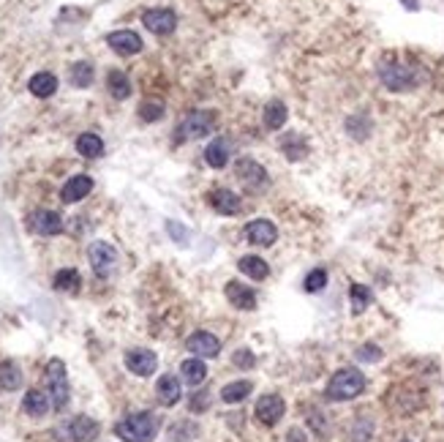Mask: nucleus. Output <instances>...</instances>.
<instances>
[{"instance_id":"f257e3e1","label":"nucleus","mask_w":444,"mask_h":442,"mask_svg":"<svg viewBox=\"0 0 444 442\" xmlns=\"http://www.w3.org/2000/svg\"><path fill=\"white\" fill-rule=\"evenodd\" d=\"M115 434L125 442H153L159 434V418L153 412H134L115 426Z\"/></svg>"},{"instance_id":"f03ea898","label":"nucleus","mask_w":444,"mask_h":442,"mask_svg":"<svg viewBox=\"0 0 444 442\" xmlns=\"http://www.w3.org/2000/svg\"><path fill=\"white\" fill-rule=\"evenodd\" d=\"M365 388V377L360 369H338L330 382H327V391L324 396L330 401H352L363 393Z\"/></svg>"},{"instance_id":"7ed1b4c3","label":"nucleus","mask_w":444,"mask_h":442,"mask_svg":"<svg viewBox=\"0 0 444 442\" xmlns=\"http://www.w3.org/2000/svg\"><path fill=\"white\" fill-rule=\"evenodd\" d=\"M47 393L55 410H63L68 404L71 388H68V374H66V363L61 358H52L47 363Z\"/></svg>"},{"instance_id":"20e7f679","label":"nucleus","mask_w":444,"mask_h":442,"mask_svg":"<svg viewBox=\"0 0 444 442\" xmlns=\"http://www.w3.org/2000/svg\"><path fill=\"white\" fill-rule=\"evenodd\" d=\"M58 437L63 442H90L99 437V423L87 415H77L58 429Z\"/></svg>"},{"instance_id":"39448f33","label":"nucleus","mask_w":444,"mask_h":442,"mask_svg":"<svg viewBox=\"0 0 444 442\" xmlns=\"http://www.w3.org/2000/svg\"><path fill=\"white\" fill-rule=\"evenodd\" d=\"M87 259H90L93 274L96 276H109L112 274V268L118 265V252H115L112 243L96 240V243H90V249H87Z\"/></svg>"},{"instance_id":"423d86ee","label":"nucleus","mask_w":444,"mask_h":442,"mask_svg":"<svg viewBox=\"0 0 444 442\" xmlns=\"http://www.w3.org/2000/svg\"><path fill=\"white\" fill-rule=\"evenodd\" d=\"M216 126V115L213 112H207V109H197V112H191L185 121L180 123V137H191V140H199V137H207L210 131Z\"/></svg>"},{"instance_id":"0eeeda50","label":"nucleus","mask_w":444,"mask_h":442,"mask_svg":"<svg viewBox=\"0 0 444 442\" xmlns=\"http://www.w3.org/2000/svg\"><path fill=\"white\" fill-rule=\"evenodd\" d=\"M142 25L156 36H169L178 27V17L172 8H147L142 14Z\"/></svg>"},{"instance_id":"6e6552de","label":"nucleus","mask_w":444,"mask_h":442,"mask_svg":"<svg viewBox=\"0 0 444 442\" xmlns=\"http://www.w3.org/2000/svg\"><path fill=\"white\" fill-rule=\"evenodd\" d=\"M379 77H382L384 87H390V90H395V93L409 90V87L414 85V71H412L409 66H401V63H384L382 68H379Z\"/></svg>"},{"instance_id":"1a4fd4ad","label":"nucleus","mask_w":444,"mask_h":442,"mask_svg":"<svg viewBox=\"0 0 444 442\" xmlns=\"http://www.w3.org/2000/svg\"><path fill=\"white\" fill-rule=\"evenodd\" d=\"M254 412H257V421L262 423V426H276L283 418V412H286V404L276 393H264L262 399L257 401Z\"/></svg>"},{"instance_id":"9d476101","label":"nucleus","mask_w":444,"mask_h":442,"mask_svg":"<svg viewBox=\"0 0 444 442\" xmlns=\"http://www.w3.org/2000/svg\"><path fill=\"white\" fill-rule=\"evenodd\" d=\"M125 369L137 377H150L159 369V358L153 350H128L125 352Z\"/></svg>"},{"instance_id":"9b49d317","label":"nucleus","mask_w":444,"mask_h":442,"mask_svg":"<svg viewBox=\"0 0 444 442\" xmlns=\"http://www.w3.org/2000/svg\"><path fill=\"white\" fill-rule=\"evenodd\" d=\"M185 347H188L197 358H218V352H221V341L213 336L210 331H197V333H191L188 341H185Z\"/></svg>"},{"instance_id":"f8f14e48","label":"nucleus","mask_w":444,"mask_h":442,"mask_svg":"<svg viewBox=\"0 0 444 442\" xmlns=\"http://www.w3.org/2000/svg\"><path fill=\"white\" fill-rule=\"evenodd\" d=\"M223 293H226V300L235 309H240V312H254L257 309V293H254V287H248L242 281H229Z\"/></svg>"},{"instance_id":"ddd939ff","label":"nucleus","mask_w":444,"mask_h":442,"mask_svg":"<svg viewBox=\"0 0 444 442\" xmlns=\"http://www.w3.org/2000/svg\"><path fill=\"white\" fill-rule=\"evenodd\" d=\"M245 238L257 246H273L276 238H278V230L270 219H257V221H248L245 224Z\"/></svg>"},{"instance_id":"4468645a","label":"nucleus","mask_w":444,"mask_h":442,"mask_svg":"<svg viewBox=\"0 0 444 442\" xmlns=\"http://www.w3.org/2000/svg\"><path fill=\"white\" fill-rule=\"evenodd\" d=\"M27 227L36 235H58L63 232V219L55 211H36L27 219Z\"/></svg>"},{"instance_id":"2eb2a0df","label":"nucleus","mask_w":444,"mask_h":442,"mask_svg":"<svg viewBox=\"0 0 444 442\" xmlns=\"http://www.w3.org/2000/svg\"><path fill=\"white\" fill-rule=\"evenodd\" d=\"M90 191H93V178L90 175H74V178L66 180V186L61 189V199L71 205V202L85 199Z\"/></svg>"},{"instance_id":"dca6fc26","label":"nucleus","mask_w":444,"mask_h":442,"mask_svg":"<svg viewBox=\"0 0 444 442\" xmlns=\"http://www.w3.org/2000/svg\"><path fill=\"white\" fill-rule=\"evenodd\" d=\"M106 44H109L118 55H137L142 49L140 33H134V30H115V33L106 36Z\"/></svg>"},{"instance_id":"f3484780","label":"nucleus","mask_w":444,"mask_h":442,"mask_svg":"<svg viewBox=\"0 0 444 442\" xmlns=\"http://www.w3.org/2000/svg\"><path fill=\"white\" fill-rule=\"evenodd\" d=\"M235 172H238V178H240L242 183H248V186H262L264 180H267V172L259 161H254V159H240L238 164H235Z\"/></svg>"},{"instance_id":"a211bd4d","label":"nucleus","mask_w":444,"mask_h":442,"mask_svg":"<svg viewBox=\"0 0 444 442\" xmlns=\"http://www.w3.org/2000/svg\"><path fill=\"white\" fill-rule=\"evenodd\" d=\"M210 205H213V211H218L221 216H232V213L240 211L242 202L232 189H216L210 191Z\"/></svg>"},{"instance_id":"6ab92c4d","label":"nucleus","mask_w":444,"mask_h":442,"mask_svg":"<svg viewBox=\"0 0 444 442\" xmlns=\"http://www.w3.org/2000/svg\"><path fill=\"white\" fill-rule=\"evenodd\" d=\"M49 407H52L49 393H44V391H39V388L27 391L25 399H22V410H25L30 418H44V415L49 412Z\"/></svg>"},{"instance_id":"aec40b11","label":"nucleus","mask_w":444,"mask_h":442,"mask_svg":"<svg viewBox=\"0 0 444 442\" xmlns=\"http://www.w3.org/2000/svg\"><path fill=\"white\" fill-rule=\"evenodd\" d=\"M156 393H159V401L164 407H175L180 401V379L175 374H164L159 382H156Z\"/></svg>"},{"instance_id":"412c9836","label":"nucleus","mask_w":444,"mask_h":442,"mask_svg":"<svg viewBox=\"0 0 444 442\" xmlns=\"http://www.w3.org/2000/svg\"><path fill=\"white\" fill-rule=\"evenodd\" d=\"M27 87H30V93H33L36 99H49V96L58 90V77H55L52 71H39V74L30 77Z\"/></svg>"},{"instance_id":"4be33fe9","label":"nucleus","mask_w":444,"mask_h":442,"mask_svg":"<svg viewBox=\"0 0 444 442\" xmlns=\"http://www.w3.org/2000/svg\"><path fill=\"white\" fill-rule=\"evenodd\" d=\"M204 161L213 169L226 167V161H229V142H226L223 137H216V140L207 145V150H204Z\"/></svg>"},{"instance_id":"5701e85b","label":"nucleus","mask_w":444,"mask_h":442,"mask_svg":"<svg viewBox=\"0 0 444 442\" xmlns=\"http://www.w3.org/2000/svg\"><path fill=\"white\" fill-rule=\"evenodd\" d=\"M238 268H240V274H245L248 278H254V281H264L270 276L267 262H264L262 257H254V254H245L240 262H238Z\"/></svg>"},{"instance_id":"b1692460","label":"nucleus","mask_w":444,"mask_h":442,"mask_svg":"<svg viewBox=\"0 0 444 442\" xmlns=\"http://www.w3.org/2000/svg\"><path fill=\"white\" fill-rule=\"evenodd\" d=\"M180 374L183 382H188V385H202L207 377V366L202 358H185L180 363Z\"/></svg>"},{"instance_id":"393cba45","label":"nucleus","mask_w":444,"mask_h":442,"mask_svg":"<svg viewBox=\"0 0 444 442\" xmlns=\"http://www.w3.org/2000/svg\"><path fill=\"white\" fill-rule=\"evenodd\" d=\"M77 150H80V156L85 159H99L104 153V142L99 134H93V131H85L77 137Z\"/></svg>"},{"instance_id":"a878e982","label":"nucleus","mask_w":444,"mask_h":442,"mask_svg":"<svg viewBox=\"0 0 444 442\" xmlns=\"http://www.w3.org/2000/svg\"><path fill=\"white\" fill-rule=\"evenodd\" d=\"M0 388L3 391H17V388H22V372L14 360H3L0 363Z\"/></svg>"},{"instance_id":"bb28decb","label":"nucleus","mask_w":444,"mask_h":442,"mask_svg":"<svg viewBox=\"0 0 444 442\" xmlns=\"http://www.w3.org/2000/svg\"><path fill=\"white\" fill-rule=\"evenodd\" d=\"M251 391H254V385H251L248 379H238V382H229V385H223L221 399L226 401V404H240L245 396H251Z\"/></svg>"},{"instance_id":"cd10ccee","label":"nucleus","mask_w":444,"mask_h":442,"mask_svg":"<svg viewBox=\"0 0 444 442\" xmlns=\"http://www.w3.org/2000/svg\"><path fill=\"white\" fill-rule=\"evenodd\" d=\"M106 87H109V93H112L118 102L131 96V82H128V77H125L123 71H118V68L106 74Z\"/></svg>"},{"instance_id":"c85d7f7f","label":"nucleus","mask_w":444,"mask_h":442,"mask_svg":"<svg viewBox=\"0 0 444 442\" xmlns=\"http://www.w3.org/2000/svg\"><path fill=\"white\" fill-rule=\"evenodd\" d=\"M286 104L283 102H270V104L264 106V126L270 128V131H278V128L286 123Z\"/></svg>"},{"instance_id":"c756f323","label":"nucleus","mask_w":444,"mask_h":442,"mask_svg":"<svg viewBox=\"0 0 444 442\" xmlns=\"http://www.w3.org/2000/svg\"><path fill=\"white\" fill-rule=\"evenodd\" d=\"M82 284V276L80 271H74V268H63L55 274V290H61V293H77Z\"/></svg>"},{"instance_id":"7c9ffc66","label":"nucleus","mask_w":444,"mask_h":442,"mask_svg":"<svg viewBox=\"0 0 444 442\" xmlns=\"http://www.w3.org/2000/svg\"><path fill=\"white\" fill-rule=\"evenodd\" d=\"M349 300H352V312H354V314H363L365 309L371 306V290H368L365 284H352Z\"/></svg>"},{"instance_id":"2f4dec72","label":"nucleus","mask_w":444,"mask_h":442,"mask_svg":"<svg viewBox=\"0 0 444 442\" xmlns=\"http://www.w3.org/2000/svg\"><path fill=\"white\" fill-rule=\"evenodd\" d=\"M93 77H96V71H93V66L90 63H74L71 66V85H77V87H90L93 85Z\"/></svg>"},{"instance_id":"473e14b6","label":"nucleus","mask_w":444,"mask_h":442,"mask_svg":"<svg viewBox=\"0 0 444 442\" xmlns=\"http://www.w3.org/2000/svg\"><path fill=\"white\" fill-rule=\"evenodd\" d=\"M303 287L305 293H322L324 287H327V271L324 268H314L311 274L305 276Z\"/></svg>"},{"instance_id":"72a5a7b5","label":"nucleus","mask_w":444,"mask_h":442,"mask_svg":"<svg viewBox=\"0 0 444 442\" xmlns=\"http://www.w3.org/2000/svg\"><path fill=\"white\" fill-rule=\"evenodd\" d=\"M140 118L142 121H147V123H156V121H161L164 118V104L161 102H144L140 106Z\"/></svg>"},{"instance_id":"f704fd0d","label":"nucleus","mask_w":444,"mask_h":442,"mask_svg":"<svg viewBox=\"0 0 444 442\" xmlns=\"http://www.w3.org/2000/svg\"><path fill=\"white\" fill-rule=\"evenodd\" d=\"M300 140H297V134H289L286 140L281 142V147H283V153L292 159V161H297V159H303V153H305V145H297Z\"/></svg>"},{"instance_id":"c9c22d12","label":"nucleus","mask_w":444,"mask_h":442,"mask_svg":"<svg viewBox=\"0 0 444 442\" xmlns=\"http://www.w3.org/2000/svg\"><path fill=\"white\" fill-rule=\"evenodd\" d=\"M371 434H374V423L363 421V418L354 423V429H352V440L354 442H368L371 440Z\"/></svg>"},{"instance_id":"e433bc0d","label":"nucleus","mask_w":444,"mask_h":442,"mask_svg":"<svg viewBox=\"0 0 444 442\" xmlns=\"http://www.w3.org/2000/svg\"><path fill=\"white\" fill-rule=\"evenodd\" d=\"M357 360H363V363H376V360H382V350H379L376 344H363V347L357 350Z\"/></svg>"},{"instance_id":"4c0bfd02","label":"nucleus","mask_w":444,"mask_h":442,"mask_svg":"<svg viewBox=\"0 0 444 442\" xmlns=\"http://www.w3.org/2000/svg\"><path fill=\"white\" fill-rule=\"evenodd\" d=\"M254 352L251 350H238L235 355H232V363L238 366V369H254Z\"/></svg>"},{"instance_id":"58836bf2","label":"nucleus","mask_w":444,"mask_h":442,"mask_svg":"<svg viewBox=\"0 0 444 442\" xmlns=\"http://www.w3.org/2000/svg\"><path fill=\"white\" fill-rule=\"evenodd\" d=\"M166 230H169V235L175 238V243H180V246H185V243H188V232L183 230L178 221H166Z\"/></svg>"},{"instance_id":"ea45409f","label":"nucleus","mask_w":444,"mask_h":442,"mask_svg":"<svg viewBox=\"0 0 444 442\" xmlns=\"http://www.w3.org/2000/svg\"><path fill=\"white\" fill-rule=\"evenodd\" d=\"M207 407V393H197V399L191 401V410H204Z\"/></svg>"},{"instance_id":"a19ab883","label":"nucleus","mask_w":444,"mask_h":442,"mask_svg":"<svg viewBox=\"0 0 444 442\" xmlns=\"http://www.w3.org/2000/svg\"><path fill=\"white\" fill-rule=\"evenodd\" d=\"M289 442H305V431H300V429H292V431H289Z\"/></svg>"},{"instance_id":"79ce46f5","label":"nucleus","mask_w":444,"mask_h":442,"mask_svg":"<svg viewBox=\"0 0 444 442\" xmlns=\"http://www.w3.org/2000/svg\"><path fill=\"white\" fill-rule=\"evenodd\" d=\"M404 6H409V8H417V3H414V0H404Z\"/></svg>"},{"instance_id":"37998d69","label":"nucleus","mask_w":444,"mask_h":442,"mask_svg":"<svg viewBox=\"0 0 444 442\" xmlns=\"http://www.w3.org/2000/svg\"><path fill=\"white\" fill-rule=\"evenodd\" d=\"M404 442H412V440H404Z\"/></svg>"}]
</instances>
